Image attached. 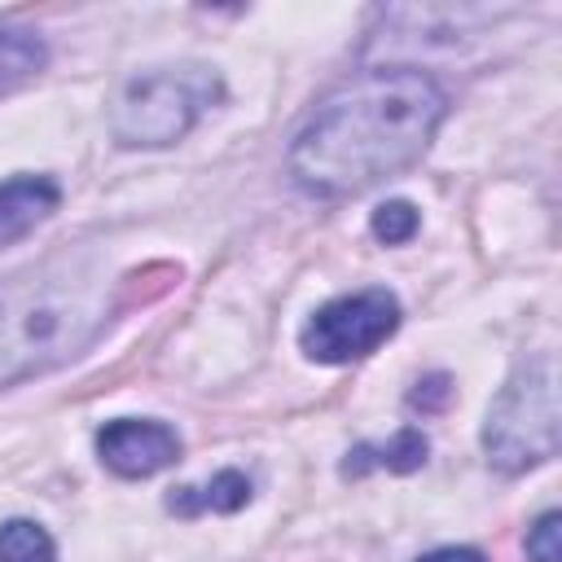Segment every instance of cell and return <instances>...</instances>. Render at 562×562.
Segmentation results:
<instances>
[{"instance_id":"cell-14","label":"cell","mask_w":562,"mask_h":562,"mask_svg":"<svg viewBox=\"0 0 562 562\" xmlns=\"http://www.w3.org/2000/svg\"><path fill=\"white\" fill-rule=\"evenodd\" d=\"M417 562H487V558L479 549H435V553H426Z\"/></svg>"},{"instance_id":"cell-5","label":"cell","mask_w":562,"mask_h":562,"mask_svg":"<svg viewBox=\"0 0 562 562\" xmlns=\"http://www.w3.org/2000/svg\"><path fill=\"white\" fill-rule=\"evenodd\" d=\"M400 325V303L386 290H360L325 303L303 325V351L321 364H347L382 347Z\"/></svg>"},{"instance_id":"cell-3","label":"cell","mask_w":562,"mask_h":562,"mask_svg":"<svg viewBox=\"0 0 562 562\" xmlns=\"http://www.w3.org/2000/svg\"><path fill=\"white\" fill-rule=\"evenodd\" d=\"M483 443L492 465L505 474L540 465L558 452V373L549 356L522 364L509 378V386L487 408Z\"/></svg>"},{"instance_id":"cell-11","label":"cell","mask_w":562,"mask_h":562,"mask_svg":"<svg viewBox=\"0 0 562 562\" xmlns=\"http://www.w3.org/2000/svg\"><path fill=\"white\" fill-rule=\"evenodd\" d=\"M0 562H57V553L40 522L13 518L0 527Z\"/></svg>"},{"instance_id":"cell-9","label":"cell","mask_w":562,"mask_h":562,"mask_svg":"<svg viewBox=\"0 0 562 562\" xmlns=\"http://www.w3.org/2000/svg\"><path fill=\"white\" fill-rule=\"evenodd\" d=\"M426 461V435L404 426L391 443H364L356 452H347L342 474H364V470H417Z\"/></svg>"},{"instance_id":"cell-13","label":"cell","mask_w":562,"mask_h":562,"mask_svg":"<svg viewBox=\"0 0 562 562\" xmlns=\"http://www.w3.org/2000/svg\"><path fill=\"white\" fill-rule=\"evenodd\" d=\"M527 553H531V562H562V549H558V514H544V518L531 527Z\"/></svg>"},{"instance_id":"cell-2","label":"cell","mask_w":562,"mask_h":562,"mask_svg":"<svg viewBox=\"0 0 562 562\" xmlns=\"http://www.w3.org/2000/svg\"><path fill=\"white\" fill-rule=\"evenodd\" d=\"M97 255H53L0 281V386L48 373L88 351L114 312V290Z\"/></svg>"},{"instance_id":"cell-4","label":"cell","mask_w":562,"mask_h":562,"mask_svg":"<svg viewBox=\"0 0 562 562\" xmlns=\"http://www.w3.org/2000/svg\"><path fill=\"white\" fill-rule=\"evenodd\" d=\"M220 97V79L206 66H180V70H154L123 88L114 105V140L136 149L171 145L180 140L198 114Z\"/></svg>"},{"instance_id":"cell-8","label":"cell","mask_w":562,"mask_h":562,"mask_svg":"<svg viewBox=\"0 0 562 562\" xmlns=\"http://www.w3.org/2000/svg\"><path fill=\"white\" fill-rule=\"evenodd\" d=\"M250 501V479L246 474H237V470H220L211 483H202V487H176L171 496H167V509L171 514H184V518H193V514H233V509H241Z\"/></svg>"},{"instance_id":"cell-1","label":"cell","mask_w":562,"mask_h":562,"mask_svg":"<svg viewBox=\"0 0 562 562\" xmlns=\"http://www.w3.org/2000/svg\"><path fill=\"white\" fill-rule=\"evenodd\" d=\"M448 110L443 88L413 66L338 83L290 145V176L316 198H351L417 162Z\"/></svg>"},{"instance_id":"cell-12","label":"cell","mask_w":562,"mask_h":562,"mask_svg":"<svg viewBox=\"0 0 562 562\" xmlns=\"http://www.w3.org/2000/svg\"><path fill=\"white\" fill-rule=\"evenodd\" d=\"M413 233H417V211H413L408 202H386V206H378V215H373V237H378V241L395 246V241H408Z\"/></svg>"},{"instance_id":"cell-10","label":"cell","mask_w":562,"mask_h":562,"mask_svg":"<svg viewBox=\"0 0 562 562\" xmlns=\"http://www.w3.org/2000/svg\"><path fill=\"white\" fill-rule=\"evenodd\" d=\"M48 61V48L35 31L26 26H0V97L35 79Z\"/></svg>"},{"instance_id":"cell-6","label":"cell","mask_w":562,"mask_h":562,"mask_svg":"<svg viewBox=\"0 0 562 562\" xmlns=\"http://www.w3.org/2000/svg\"><path fill=\"white\" fill-rule=\"evenodd\" d=\"M97 452H101V461L114 474H123V479H149V474L167 470L180 457V439L162 422L119 417V422H105L97 430Z\"/></svg>"},{"instance_id":"cell-7","label":"cell","mask_w":562,"mask_h":562,"mask_svg":"<svg viewBox=\"0 0 562 562\" xmlns=\"http://www.w3.org/2000/svg\"><path fill=\"white\" fill-rule=\"evenodd\" d=\"M61 202V189L48 176H13L0 184V246L26 237L35 224H44Z\"/></svg>"}]
</instances>
